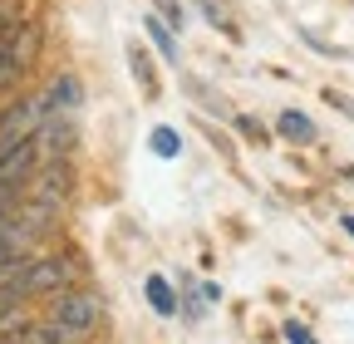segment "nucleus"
<instances>
[{"label": "nucleus", "instance_id": "obj_9", "mask_svg": "<svg viewBox=\"0 0 354 344\" xmlns=\"http://www.w3.org/2000/svg\"><path fill=\"white\" fill-rule=\"evenodd\" d=\"M25 300H30V295H20L15 285H0V329H10V325L25 315Z\"/></svg>", "mask_w": 354, "mask_h": 344}, {"label": "nucleus", "instance_id": "obj_16", "mask_svg": "<svg viewBox=\"0 0 354 344\" xmlns=\"http://www.w3.org/2000/svg\"><path fill=\"white\" fill-rule=\"evenodd\" d=\"M6 35H10V30H6ZM6 35H0V64H6Z\"/></svg>", "mask_w": 354, "mask_h": 344}, {"label": "nucleus", "instance_id": "obj_10", "mask_svg": "<svg viewBox=\"0 0 354 344\" xmlns=\"http://www.w3.org/2000/svg\"><path fill=\"white\" fill-rule=\"evenodd\" d=\"M197 6H202V15L212 20V30H221V35H227V39H241V30H236V20H232L227 10H221V6H216V0H197Z\"/></svg>", "mask_w": 354, "mask_h": 344}, {"label": "nucleus", "instance_id": "obj_2", "mask_svg": "<svg viewBox=\"0 0 354 344\" xmlns=\"http://www.w3.org/2000/svg\"><path fill=\"white\" fill-rule=\"evenodd\" d=\"M50 320H55V325H64L74 339H84V334H94V329L104 325V300H99L94 290H84V285H69V290H59V295H55Z\"/></svg>", "mask_w": 354, "mask_h": 344}, {"label": "nucleus", "instance_id": "obj_13", "mask_svg": "<svg viewBox=\"0 0 354 344\" xmlns=\"http://www.w3.org/2000/svg\"><path fill=\"white\" fill-rule=\"evenodd\" d=\"M232 123H236V128H241V133H246V138H251V143H266V128H261V123H256V118H251V113H236V118H232Z\"/></svg>", "mask_w": 354, "mask_h": 344}, {"label": "nucleus", "instance_id": "obj_4", "mask_svg": "<svg viewBox=\"0 0 354 344\" xmlns=\"http://www.w3.org/2000/svg\"><path fill=\"white\" fill-rule=\"evenodd\" d=\"M44 104H50V113H79L84 104V84L74 74H55V84L44 89Z\"/></svg>", "mask_w": 354, "mask_h": 344}, {"label": "nucleus", "instance_id": "obj_11", "mask_svg": "<svg viewBox=\"0 0 354 344\" xmlns=\"http://www.w3.org/2000/svg\"><path fill=\"white\" fill-rule=\"evenodd\" d=\"M148 143H153L158 157H177V153H183V138H177L172 128H153V138H148Z\"/></svg>", "mask_w": 354, "mask_h": 344}, {"label": "nucleus", "instance_id": "obj_6", "mask_svg": "<svg viewBox=\"0 0 354 344\" xmlns=\"http://www.w3.org/2000/svg\"><path fill=\"white\" fill-rule=\"evenodd\" d=\"M143 30H148V39H153V50L167 59V64H177V59H183V50H177V30L153 10V15H143Z\"/></svg>", "mask_w": 354, "mask_h": 344}, {"label": "nucleus", "instance_id": "obj_3", "mask_svg": "<svg viewBox=\"0 0 354 344\" xmlns=\"http://www.w3.org/2000/svg\"><path fill=\"white\" fill-rule=\"evenodd\" d=\"M0 339H15V344H64V339H74L64 325H55V320H15L10 329H0Z\"/></svg>", "mask_w": 354, "mask_h": 344}, {"label": "nucleus", "instance_id": "obj_15", "mask_svg": "<svg viewBox=\"0 0 354 344\" xmlns=\"http://www.w3.org/2000/svg\"><path fill=\"white\" fill-rule=\"evenodd\" d=\"M281 334H286V339H295V344H310V339H315V334H310V325H295V320H290V325H281Z\"/></svg>", "mask_w": 354, "mask_h": 344}, {"label": "nucleus", "instance_id": "obj_8", "mask_svg": "<svg viewBox=\"0 0 354 344\" xmlns=\"http://www.w3.org/2000/svg\"><path fill=\"white\" fill-rule=\"evenodd\" d=\"M143 295H148L153 315H162V320H172V315H177V295H172V285H167L162 276H148V280H143Z\"/></svg>", "mask_w": 354, "mask_h": 344}, {"label": "nucleus", "instance_id": "obj_14", "mask_svg": "<svg viewBox=\"0 0 354 344\" xmlns=\"http://www.w3.org/2000/svg\"><path fill=\"white\" fill-rule=\"evenodd\" d=\"M325 104H330L335 113H344V118H354V99H349V94H339V89H325Z\"/></svg>", "mask_w": 354, "mask_h": 344}, {"label": "nucleus", "instance_id": "obj_1", "mask_svg": "<svg viewBox=\"0 0 354 344\" xmlns=\"http://www.w3.org/2000/svg\"><path fill=\"white\" fill-rule=\"evenodd\" d=\"M10 285H15L20 295H30V300L59 295V290L79 285V261H74V256H64V251H55V256H25V266H20V276H15Z\"/></svg>", "mask_w": 354, "mask_h": 344}, {"label": "nucleus", "instance_id": "obj_7", "mask_svg": "<svg viewBox=\"0 0 354 344\" xmlns=\"http://www.w3.org/2000/svg\"><path fill=\"white\" fill-rule=\"evenodd\" d=\"M128 69H133V79H138L143 99H158V69H153V59H148V50L138 45V39L128 45Z\"/></svg>", "mask_w": 354, "mask_h": 344}, {"label": "nucleus", "instance_id": "obj_5", "mask_svg": "<svg viewBox=\"0 0 354 344\" xmlns=\"http://www.w3.org/2000/svg\"><path fill=\"white\" fill-rule=\"evenodd\" d=\"M276 133H281L286 143H295V148H310V143L320 138V128L310 123L300 108H281V118H276Z\"/></svg>", "mask_w": 354, "mask_h": 344}, {"label": "nucleus", "instance_id": "obj_17", "mask_svg": "<svg viewBox=\"0 0 354 344\" xmlns=\"http://www.w3.org/2000/svg\"><path fill=\"white\" fill-rule=\"evenodd\" d=\"M344 231H349V236H354V217H344Z\"/></svg>", "mask_w": 354, "mask_h": 344}, {"label": "nucleus", "instance_id": "obj_12", "mask_svg": "<svg viewBox=\"0 0 354 344\" xmlns=\"http://www.w3.org/2000/svg\"><path fill=\"white\" fill-rule=\"evenodd\" d=\"M153 10H158L172 30H183V6H177V0H153Z\"/></svg>", "mask_w": 354, "mask_h": 344}]
</instances>
